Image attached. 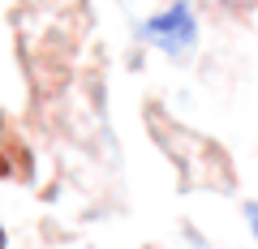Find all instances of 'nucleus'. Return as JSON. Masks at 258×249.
<instances>
[{"mask_svg":"<svg viewBox=\"0 0 258 249\" xmlns=\"http://www.w3.org/2000/svg\"><path fill=\"white\" fill-rule=\"evenodd\" d=\"M147 35L155 39L164 52H172V56H181L185 47H194V18H189V9L185 5H172L168 13H159V18H151L147 22Z\"/></svg>","mask_w":258,"mask_h":249,"instance_id":"nucleus-1","label":"nucleus"},{"mask_svg":"<svg viewBox=\"0 0 258 249\" xmlns=\"http://www.w3.org/2000/svg\"><path fill=\"white\" fill-rule=\"evenodd\" d=\"M245 215H249V228H254V236H258V202H254V206H249V211H245Z\"/></svg>","mask_w":258,"mask_h":249,"instance_id":"nucleus-2","label":"nucleus"},{"mask_svg":"<svg viewBox=\"0 0 258 249\" xmlns=\"http://www.w3.org/2000/svg\"><path fill=\"white\" fill-rule=\"evenodd\" d=\"M0 249H5V228H0Z\"/></svg>","mask_w":258,"mask_h":249,"instance_id":"nucleus-3","label":"nucleus"},{"mask_svg":"<svg viewBox=\"0 0 258 249\" xmlns=\"http://www.w3.org/2000/svg\"><path fill=\"white\" fill-rule=\"evenodd\" d=\"M228 5H241V0H228Z\"/></svg>","mask_w":258,"mask_h":249,"instance_id":"nucleus-4","label":"nucleus"}]
</instances>
